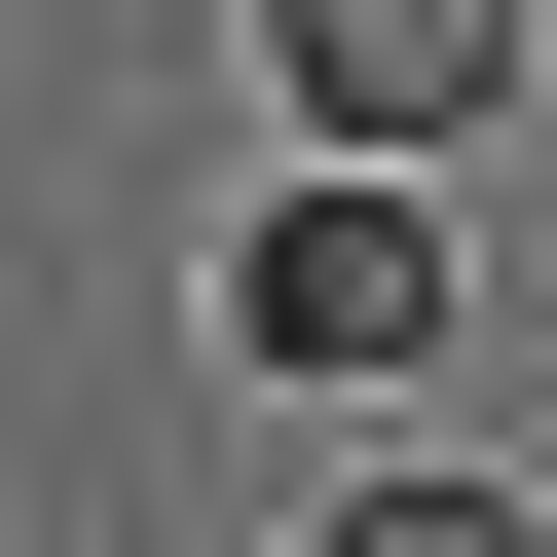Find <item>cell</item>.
<instances>
[{"mask_svg": "<svg viewBox=\"0 0 557 557\" xmlns=\"http://www.w3.org/2000/svg\"><path fill=\"white\" fill-rule=\"evenodd\" d=\"M223 372H298V409H372V372H446V149H298L223 223Z\"/></svg>", "mask_w": 557, "mask_h": 557, "instance_id": "1", "label": "cell"}, {"mask_svg": "<svg viewBox=\"0 0 557 557\" xmlns=\"http://www.w3.org/2000/svg\"><path fill=\"white\" fill-rule=\"evenodd\" d=\"M260 112L298 149H483L520 112V0H260Z\"/></svg>", "mask_w": 557, "mask_h": 557, "instance_id": "2", "label": "cell"}, {"mask_svg": "<svg viewBox=\"0 0 557 557\" xmlns=\"http://www.w3.org/2000/svg\"><path fill=\"white\" fill-rule=\"evenodd\" d=\"M335 557H520V446H335Z\"/></svg>", "mask_w": 557, "mask_h": 557, "instance_id": "3", "label": "cell"}]
</instances>
